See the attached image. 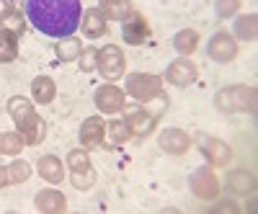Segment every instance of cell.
Instances as JSON below:
<instances>
[{"instance_id": "cell-8", "label": "cell", "mask_w": 258, "mask_h": 214, "mask_svg": "<svg viewBox=\"0 0 258 214\" xmlns=\"http://www.w3.org/2000/svg\"><path fill=\"white\" fill-rule=\"evenodd\" d=\"M191 191H194L199 199H204V201L217 199V194H220V181L214 178V173H212L209 168H199L197 173L191 176Z\"/></svg>"}, {"instance_id": "cell-34", "label": "cell", "mask_w": 258, "mask_h": 214, "mask_svg": "<svg viewBox=\"0 0 258 214\" xmlns=\"http://www.w3.org/2000/svg\"><path fill=\"white\" fill-rule=\"evenodd\" d=\"M8 11H11V8H8V3H6V0H0V18H3Z\"/></svg>"}, {"instance_id": "cell-29", "label": "cell", "mask_w": 258, "mask_h": 214, "mask_svg": "<svg viewBox=\"0 0 258 214\" xmlns=\"http://www.w3.org/2000/svg\"><path fill=\"white\" fill-rule=\"evenodd\" d=\"M240 8V0H217V6H214V11H217L220 18H230L235 16Z\"/></svg>"}, {"instance_id": "cell-26", "label": "cell", "mask_w": 258, "mask_h": 214, "mask_svg": "<svg viewBox=\"0 0 258 214\" xmlns=\"http://www.w3.org/2000/svg\"><path fill=\"white\" fill-rule=\"evenodd\" d=\"M68 165H70L73 173H83V170H91V158H88V153H83V150H70Z\"/></svg>"}, {"instance_id": "cell-21", "label": "cell", "mask_w": 258, "mask_h": 214, "mask_svg": "<svg viewBox=\"0 0 258 214\" xmlns=\"http://www.w3.org/2000/svg\"><path fill=\"white\" fill-rule=\"evenodd\" d=\"M31 93H34V101L36 103H52L54 101V80L52 78H36L31 83Z\"/></svg>"}, {"instance_id": "cell-9", "label": "cell", "mask_w": 258, "mask_h": 214, "mask_svg": "<svg viewBox=\"0 0 258 214\" xmlns=\"http://www.w3.org/2000/svg\"><path fill=\"white\" fill-rule=\"evenodd\" d=\"M96 106L103 114H116L124 109V91H119L116 85H103L96 91Z\"/></svg>"}, {"instance_id": "cell-4", "label": "cell", "mask_w": 258, "mask_h": 214, "mask_svg": "<svg viewBox=\"0 0 258 214\" xmlns=\"http://www.w3.org/2000/svg\"><path fill=\"white\" fill-rule=\"evenodd\" d=\"M126 93L137 101L147 103V101L163 96V80L158 75H150V73H135L126 80Z\"/></svg>"}, {"instance_id": "cell-32", "label": "cell", "mask_w": 258, "mask_h": 214, "mask_svg": "<svg viewBox=\"0 0 258 214\" xmlns=\"http://www.w3.org/2000/svg\"><path fill=\"white\" fill-rule=\"evenodd\" d=\"M209 211H240V206L238 204H235V201H222V204H217V206H212Z\"/></svg>"}, {"instance_id": "cell-33", "label": "cell", "mask_w": 258, "mask_h": 214, "mask_svg": "<svg viewBox=\"0 0 258 214\" xmlns=\"http://www.w3.org/2000/svg\"><path fill=\"white\" fill-rule=\"evenodd\" d=\"M6 183H11V181H8V168L0 165V188H3Z\"/></svg>"}, {"instance_id": "cell-30", "label": "cell", "mask_w": 258, "mask_h": 214, "mask_svg": "<svg viewBox=\"0 0 258 214\" xmlns=\"http://www.w3.org/2000/svg\"><path fill=\"white\" fill-rule=\"evenodd\" d=\"M129 137H132V132H129V126H126V121H111V139H114L116 145L126 142Z\"/></svg>"}, {"instance_id": "cell-11", "label": "cell", "mask_w": 258, "mask_h": 214, "mask_svg": "<svg viewBox=\"0 0 258 214\" xmlns=\"http://www.w3.org/2000/svg\"><path fill=\"white\" fill-rule=\"evenodd\" d=\"M165 78H168V83L178 85V88H183V85H191L194 80H197V65H194V62H188L186 57H181V59H176L173 65L168 67Z\"/></svg>"}, {"instance_id": "cell-20", "label": "cell", "mask_w": 258, "mask_h": 214, "mask_svg": "<svg viewBox=\"0 0 258 214\" xmlns=\"http://www.w3.org/2000/svg\"><path fill=\"white\" fill-rule=\"evenodd\" d=\"M173 47H176L178 54L188 57L194 49L199 47V34L194 31V29H183V31H178V34L173 36Z\"/></svg>"}, {"instance_id": "cell-15", "label": "cell", "mask_w": 258, "mask_h": 214, "mask_svg": "<svg viewBox=\"0 0 258 214\" xmlns=\"http://www.w3.org/2000/svg\"><path fill=\"white\" fill-rule=\"evenodd\" d=\"M83 34L88 39H98L106 34V16L98 8H88L83 13Z\"/></svg>"}, {"instance_id": "cell-31", "label": "cell", "mask_w": 258, "mask_h": 214, "mask_svg": "<svg viewBox=\"0 0 258 214\" xmlns=\"http://www.w3.org/2000/svg\"><path fill=\"white\" fill-rule=\"evenodd\" d=\"M96 57H98V52H96V49H85V52H83V57H80V70H83V73L93 70V67H96V62H93Z\"/></svg>"}, {"instance_id": "cell-2", "label": "cell", "mask_w": 258, "mask_h": 214, "mask_svg": "<svg viewBox=\"0 0 258 214\" xmlns=\"http://www.w3.org/2000/svg\"><path fill=\"white\" fill-rule=\"evenodd\" d=\"M8 114H11V119L16 121L18 132H21V137H24L26 145H36V142L44 139V134H47L44 121L36 116L34 106H31L26 98L13 96V98L8 101Z\"/></svg>"}, {"instance_id": "cell-19", "label": "cell", "mask_w": 258, "mask_h": 214, "mask_svg": "<svg viewBox=\"0 0 258 214\" xmlns=\"http://www.w3.org/2000/svg\"><path fill=\"white\" fill-rule=\"evenodd\" d=\"M18 57V34L11 29L0 31V62H13Z\"/></svg>"}, {"instance_id": "cell-6", "label": "cell", "mask_w": 258, "mask_h": 214, "mask_svg": "<svg viewBox=\"0 0 258 214\" xmlns=\"http://www.w3.org/2000/svg\"><path fill=\"white\" fill-rule=\"evenodd\" d=\"M207 54L214 59V62H232L238 57V41L232 39V34L227 31H217L212 39H209V47H207Z\"/></svg>"}, {"instance_id": "cell-27", "label": "cell", "mask_w": 258, "mask_h": 214, "mask_svg": "<svg viewBox=\"0 0 258 214\" xmlns=\"http://www.w3.org/2000/svg\"><path fill=\"white\" fill-rule=\"evenodd\" d=\"M8 168V181L11 183H21V181H26L29 178V173H31V168H29V163L26 160H13L11 165H6Z\"/></svg>"}, {"instance_id": "cell-1", "label": "cell", "mask_w": 258, "mask_h": 214, "mask_svg": "<svg viewBox=\"0 0 258 214\" xmlns=\"http://www.w3.org/2000/svg\"><path fill=\"white\" fill-rule=\"evenodd\" d=\"M26 16L31 26L47 36H73L80 26V0H26Z\"/></svg>"}, {"instance_id": "cell-7", "label": "cell", "mask_w": 258, "mask_h": 214, "mask_svg": "<svg viewBox=\"0 0 258 214\" xmlns=\"http://www.w3.org/2000/svg\"><path fill=\"white\" fill-rule=\"evenodd\" d=\"M121 34H124L126 44H132V47L142 44V41L150 36L147 18H145L142 13H129V16H124V21H121Z\"/></svg>"}, {"instance_id": "cell-28", "label": "cell", "mask_w": 258, "mask_h": 214, "mask_svg": "<svg viewBox=\"0 0 258 214\" xmlns=\"http://www.w3.org/2000/svg\"><path fill=\"white\" fill-rule=\"evenodd\" d=\"M70 178H73V186H75L78 191H88V188L96 183V173H93V168H91V170H83V173H73Z\"/></svg>"}, {"instance_id": "cell-14", "label": "cell", "mask_w": 258, "mask_h": 214, "mask_svg": "<svg viewBox=\"0 0 258 214\" xmlns=\"http://www.w3.org/2000/svg\"><path fill=\"white\" fill-rule=\"evenodd\" d=\"M36 209L47 211V214H59V211L68 209V199L54 188H44L41 194H36Z\"/></svg>"}, {"instance_id": "cell-16", "label": "cell", "mask_w": 258, "mask_h": 214, "mask_svg": "<svg viewBox=\"0 0 258 214\" xmlns=\"http://www.w3.org/2000/svg\"><path fill=\"white\" fill-rule=\"evenodd\" d=\"M160 147L170 155H183L188 150V134L181 129H165L160 134Z\"/></svg>"}, {"instance_id": "cell-10", "label": "cell", "mask_w": 258, "mask_h": 214, "mask_svg": "<svg viewBox=\"0 0 258 214\" xmlns=\"http://www.w3.org/2000/svg\"><path fill=\"white\" fill-rule=\"evenodd\" d=\"M126 126H129V132H132L135 137H147L150 132L155 129V119L150 116L145 109H140V106H132V109L126 111Z\"/></svg>"}, {"instance_id": "cell-24", "label": "cell", "mask_w": 258, "mask_h": 214, "mask_svg": "<svg viewBox=\"0 0 258 214\" xmlns=\"http://www.w3.org/2000/svg\"><path fill=\"white\" fill-rule=\"evenodd\" d=\"M24 137L16 132H0V155H16L24 147Z\"/></svg>"}, {"instance_id": "cell-5", "label": "cell", "mask_w": 258, "mask_h": 214, "mask_svg": "<svg viewBox=\"0 0 258 214\" xmlns=\"http://www.w3.org/2000/svg\"><path fill=\"white\" fill-rule=\"evenodd\" d=\"M98 70L106 80H119L124 75V67H126V59H124V52L116 47V44H106L103 49H98Z\"/></svg>"}, {"instance_id": "cell-25", "label": "cell", "mask_w": 258, "mask_h": 214, "mask_svg": "<svg viewBox=\"0 0 258 214\" xmlns=\"http://www.w3.org/2000/svg\"><path fill=\"white\" fill-rule=\"evenodd\" d=\"M126 11H129V3H126V0H103V16H106V18L124 21Z\"/></svg>"}, {"instance_id": "cell-3", "label": "cell", "mask_w": 258, "mask_h": 214, "mask_svg": "<svg viewBox=\"0 0 258 214\" xmlns=\"http://www.w3.org/2000/svg\"><path fill=\"white\" fill-rule=\"evenodd\" d=\"M214 103L222 111H250L255 114V88L250 85H232V88H222L214 96Z\"/></svg>"}, {"instance_id": "cell-12", "label": "cell", "mask_w": 258, "mask_h": 214, "mask_svg": "<svg viewBox=\"0 0 258 214\" xmlns=\"http://www.w3.org/2000/svg\"><path fill=\"white\" fill-rule=\"evenodd\" d=\"M202 153L207 155V160H209L212 165H227L230 158H232L230 145H225L222 139H212V137L202 142Z\"/></svg>"}, {"instance_id": "cell-13", "label": "cell", "mask_w": 258, "mask_h": 214, "mask_svg": "<svg viewBox=\"0 0 258 214\" xmlns=\"http://www.w3.org/2000/svg\"><path fill=\"white\" fill-rule=\"evenodd\" d=\"M103 134H106V126H103V119H98V116L85 119L80 126V142L85 147H98L103 142Z\"/></svg>"}, {"instance_id": "cell-18", "label": "cell", "mask_w": 258, "mask_h": 214, "mask_svg": "<svg viewBox=\"0 0 258 214\" xmlns=\"http://www.w3.org/2000/svg\"><path fill=\"white\" fill-rule=\"evenodd\" d=\"M39 176L44 178V181H49V183H62V178H64L62 160L54 158V155H44V158L39 160Z\"/></svg>"}, {"instance_id": "cell-23", "label": "cell", "mask_w": 258, "mask_h": 214, "mask_svg": "<svg viewBox=\"0 0 258 214\" xmlns=\"http://www.w3.org/2000/svg\"><path fill=\"white\" fill-rule=\"evenodd\" d=\"M80 52H83L80 41H78V39H73V36H62V41L57 44V54H59V59H62V62H73V59H78V57H80Z\"/></svg>"}, {"instance_id": "cell-17", "label": "cell", "mask_w": 258, "mask_h": 214, "mask_svg": "<svg viewBox=\"0 0 258 214\" xmlns=\"http://www.w3.org/2000/svg\"><path fill=\"white\" fill-rule=\"evenodd\" d=\"M227 188L232 191V194L248 196L255 188V178H253V173H248V170H230L227 173Z\"/></svg>"}, {"instance_id": "cell-22", "label": "cell", "mask_w": 258, "mask_h": 214, "mask_svg": "<svg viewBox=\"0 0 258 214\" xmlns=\"http://www.w3.org/2000/svg\"><path fill=\"white\" fill-rule=\"evenodd\" d=\"M255 13L250 16H240L238 21H235V36L243 39V41H253L255 34H258V24H255Z\"/></svg>"}]
</instances>
